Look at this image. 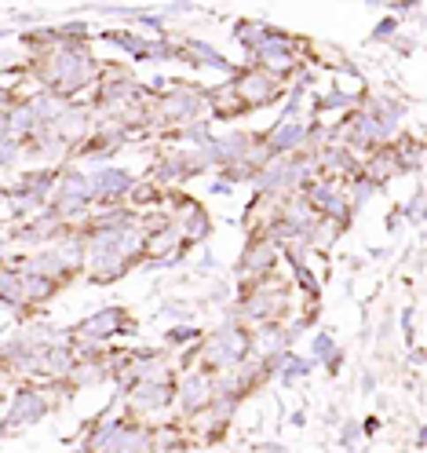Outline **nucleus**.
I'll return each instance as SVG.
<instances>
[{
	"label": "nucleus",
	"instance_id": "nucleus-1",
	"mask_svg": "<svg viewBox=\"0 0 427 453\" xmlns=\"http://www.w3.org/2000/svg\"><path fill=\"white\" fill-rule=\"evenodd\" d=\"M252 355V340H248V329L241 322H226L219 326L202 348V365L205 370H234L245 358Z\"/></svg>",
	"mask_w": 427,
	"mask_h": 453
},
{
	"label": "nucleus",
	"instance_id": "nucleus-2",
	"mask_svg": "<svg viewBox=\"0 0 427 453\" xmlns=\"http://www.w3.org/2000/svg\"><path fill=\"white\" fill-rule=\"evenodd\" d=\"M231 88L238 92V99L245 103V110H252V106H271L274 99H281L285 84H281L274 73L260 70V66H248V70H241V73L234 77Z\"/></svg>",
	"mask_w": 427,
	"mask_h": 453
},
{
	"label": "nucleus",
	"instance_id": "nucleus-3",
	"mask_svg": "<svg viewBox=\"0 0 427 453\" xmlns=\"http://www.w3.org/2000/svg\"><path fill=\"white\" fill-rule=\"evenodd\" d=\"M176 399V384L172 380H135L128 391V406L135 413H154L168 410V403Z\"/></svg>",
	"mask_w": 427,
	"mask_h": 453
},
{
	"label": "nucleus",
	"instance_id": "nucleus-4",
	"mask_svg": "<svg viewBox=\"0 0 427 453\" xmlns=\"http://www.w3.org/2000/svg\"><path fill=\"white\" fill-rule=\"evenodd\" d=\"M176 399L183 406V413L197 417V413H205L216 399V388H212V377L209 373H187L176 388Z\"/></svg>",
	"mask_w": 427,
	"mask_h": 453
},
{
	"label": "nucleus",
	"instance_id": "nucleus-5",
	"mask_svg": "<svg viewBox=\"0 0 427 453\" xmlns=\"http://www.w3.org/2000/svg\"><path fill=\"white\" fill-rule=\"evenodd\" d=\"M48 410H51V403H48V395H44L41 388H22V391L15 395V403H11V413H8L4 432H11V428H26V424L41 420Z\"/></svg>",
	"mask_w": 427,
	"mask_h": 453
},
{
	"label": "nucleus",
	"instance_id": "nucleus-6",
	"mask_svg": "<svg viewBox=\"0 0 427 453\" xmlns=\"http://www.w3.org/2000/svg\"><path fill=\"white\" fill-rule=\"evenodd\" d=\"M132 183L135 180L125 173V168H99V173L92 176V194L103 205H118L121 197L132 190Z\"/></svg>",
	"mask_w": 427,
	"mask_h": 453
},
{
	"label": "nucleus",
	"instance_id": "nucleus-7",
	"mask_svg": "<svg viewBox=\"0 0 427 453\" xmlns=\"http://www.w3.org/2000/svg\"><path fill=\"white\" fill-rule=\"evenodd\" d=\"M271 34H274V30H271V26H263V22H238V34H234V37L245 44L248 55H255V51H260V48L271 41Z\"/></svg>",
	"mask_w": 427,
	"mask_h": 453
},
{
	"label": "nucleus",
	"instance_id": "nucleus-8",
	"mask_svg": "<svg viewBox=\"0 0 427 453\" xmlns=\"http://www.w3.org/2000/svg\"><path fill=\"white\" fill-rule=\"evenodd\" d=\"M190 336H197V326H179V329L168 333V340H172V344H183V340H190Z\"/></svg>",
	"mask_w": 427,
	"mask_h": 453
},
{
	"label": "nucleus",
	"instance_id": "nucleus-9",
	"mask_svg": "<svg viewBox=\"0 0 427 453\" xmlns=\"http://www.w3.org/2000/svg\"><path fill=\"white\" fill-rule=\"evenodd\" d=\"M391 34H394V19H387V22H380V26H377V34H373V37H377V41H387Z\"/></svg>",
	"mask_w": 427,
	"mask_h": 453
}]
</instances>
